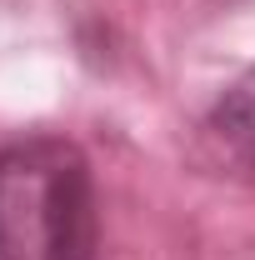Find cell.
Returning <instances> with one entry per match:
<instances>
[{"instance_id": "cell-2", "label": "cell", "mask_w": 255, "mask_h": 260, "mask_svg": "<svg viewBox=\"0 0 255 260\" xmlns=\"http://www.w3.org/2000/svg\"><path fill=\"white\" fill-rule=\"evenodd\" d=\"M210 130H215L225 145L255 170V65L240 75V80H230V90L215 100Z\"/></svg>"}, {"instance_id": "cell-1", "label": "cell", "mask_w": 255, "mask_h": 260, "mask_svg": "<svg viewBox=\"0 0 255 260\" xmlns=\"http://www.w3.org/2000/svg\"><path fill=\"white\" fill-rule=\"evenodd\" d=\"M0 260H105L90 160L65 135L0 145Z\"/></svg>"}]
</instances>
